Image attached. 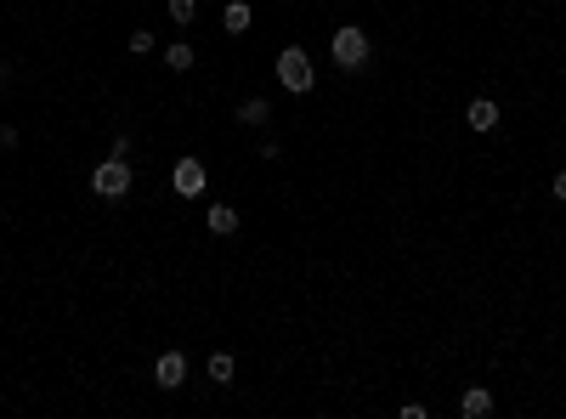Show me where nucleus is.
Segmentation results:
<instances>
[{
	"label": "nucleus",
	"mask_w": 566,
	"mask_h": 419,
	"mask_svg": "<svg viewBox=\"0 0 566 419\" xmlns=\"http://www.w3.org/2000/svg\"><path fill=\"white\" fill-rule=\"evenodd\" d=\"M204 375L216 380V385H233V357H227V351H216V357L204 363Z\"/></svg>",
	"instance_id": "obj_12"
},
{
	"label": "nucleus",
	"mask_w": 566,
	"mask_h": 419,
	"mask_svg": "<svg viewBox=\"0 0 566 419\" xmlns=\"http://www.w3.org/2000/svg\"><path fill=\"white\" fill-rule=\"evenodd\" d=\"M329 52H334V68L357 74L363 63H369V52H374V45H369V35H363L357 23H346V28H334V45H329Z\"/></svg>",
	"instance_id": "obj_3"
},
{
	"label": "nucleus",
	"mask_w": 566,
	"mask_h": 419,
	"mask_svg": "<svg viewBox=\"0 0 566 419\" xmlns=\"http://www.w3.org/2000/svg\"><path fill=\"white\" fill-rule=\"evenodd\" d=\"M6 80H12V68H6V63H0V85H6Z\"/></svg>",
	"instance_id": "obj_16"
},
{
	"label": "nucleus",
	"mask_w": 566,
	"mask_h": 419,
	"mask_svg": "<svg viewBox=\"0 0 566 419\" xmlns=\"http://www.w3.org/2000/svg\"><path fill=\"white\" fill-rule=\"evenodd\" d=\"M210 232H216V238L238 232V210H233V205H216V210H210Z\"/></svg>",
	"instance_id": "obj_10"
},
{
	"label": "nucleus",
	"mask_w": 566,
	"mask_h": 419,
	"mask_svg": "<svg viewBox=\"0 0 566 419\" xmlns=\"http://www.w3.org/2000/svg\"><path fill=\"white\" fill-rule=\"evenodd\" d=\"M193 18H198V0H171V23L176 28H193Z\"/></svg>",
	"instance_id": "obj_13"
},
{
	"label": "nucleus",
	"mask_w": 566,
	"mask_h": 419,
	"mask_svg": "<svg viewBox=\"0 0 566 419\" xmlns=\"http://www.w3.org/2000/svg\"><path fill=\"white\" fill-rule=\"evenodd\" d=\"M238 125H255V131L272 125V102H267V97H243V102H238Z\"/></svg>",
	"instance_id": "obj_9"
},
{
	"label": "nucleus",
	"mask_w": 566,
	"mask_h": 419,
	"mask_svg": "<svg viewBox=\"0 0 566 419\" xmlns=\"http://www.w3.org/2000/svg\"><path fill=\"white\" fill-rule=\"evenodd\" d=\"M465 125H470V131H493V125H498V102H493V97H476V102L465 108Z\"/></svg>",
	"instance_id": "obj_7"
},
{
	"label": "nucleus",
	"mask_w": 566,
	"mask_h": 419,
	"mask_svg": "<svg viewBox=\"0 0 566 419\" xmlns=\"http://www.w3.org/2000/svg\"><path fill=\"white\" fill-rule=\"evenodd\" d=\"M136 176H131V159H119V153H108L97 170H91V193L108 198V205H119V198H131Z\"/></svg>",
	"instance_id": "obj_1"
},
{
	"label": "nucleus",
	"mask_w": 566,
	"mask_h": 419,
	"mask_svg": "<svg viewBox=\"0 0 566 419\" xmlns=\"http://www.w3.org/2000/svg\"><path fill=\"white\" fill-rule=\"evenodd\" d=\"M171 188L181 193V198H198L210 188V170H204V159H176V170H171Z\"/></svg>",
	"instance_id": "obj_4"
},
{
	"label": "nucleus",
	"mask_w": 566,
	"mask_h": 419,
	"mask_svg": "<svg viewBox=\"0 0 566 419\" xmlns=\"http://www.w3.org/2000/svg\"><path fill=\"white\" fill-rule=\"evenodd\" d=\"M12 148H18V131H12V125H0V153H12Z\"/></svg>",
	"instance_id": "obj_14"
},
{
	"label": "nucleus",
	"mask_w": 566,
	"mask_h": 419,
	"mask_svg": "<svg viewBox=\"0 0 566 419\" xmlns=\"http://www.w3.org/2000/svg\"><path fill=\"white\" fill-rule=\"evenodd\" d=\"M181 380H187V357H181V351H164L159 363H153V385H159V391H176Z\"/></svg>",
	"instance_id": "obj_5"
},
{
	"label": "nucleus",
	"mask_w": 566,
	"mask_h": 419,
	"mask_svg": "<svg viewBox=\"0 0 566 419\" xmlns=\"http://www.w3.org/2000/svg\"><path fill=\"white\" fill-rule=\"evenodd\" d=\"M278 80H283V91H295V97H306V91L317 85V68H312V57H306V45H283L278 52Z\"/></svg>",
	"instance_id": "obj_2"
},
{
	"label": "nucleus",
	"mask_w": 566,
	"mask_h": 419,
	"mask_svg": "<svg viewBox=\"0 0 566 419\" xmlns=\"http://www.w3.org/2000/svg\"><path fill=\"white\" fill-rule=\"evenodd\" d=\"M458 414H465V419H487V414H493V391H487V385H465V391H458Z\"/></svg>",
	"instance_id": "obj_6"
},
{
	"label": "nucleus",
	"mask_w": 566,
	"mask_h": 419,
	"mask_svg": "<svg viewBox=\"0 0 566 419\" xmlns=\"http://www.w3.org/2000/svg\"><path fill=\"white\" fill-rule=\"evenodd\" d=\"M164 68H171V74H187V68H193V45H181V40L164 45Z\"/></svg>",
	"instance_id": "obj_11"
},
{
	"label": "nucleus",
	"mask_w": 566,
	"mask_h": 419,
	"mask_svg": "<svg viewBox=\"0 0 566 419\" xmlns=\"http://www.w3.org/2000/svg\"><path fill=\"white\" fill-rule=\"evenodd\" d=\"M555 198L566 205V170H555Z\"/></svg>",
	"instance_id": "obj_15"
},
{
	"label": "nucleus",
	"mask_w": 566,
	"mask_h": 419,
	"mask_svg": "<svg viewBox=\"0 0 566 419\" xmlns=\"http://www.w3.org/2000/svg\"><path fill=\"white\" fill-rule=\"evenodd\" d=\"M250 23H255V12L243 6V0H227V6H221V28H227V35H250Z\"/></svg>",
	"instance_id": "obj_8"
}]
</instances>
